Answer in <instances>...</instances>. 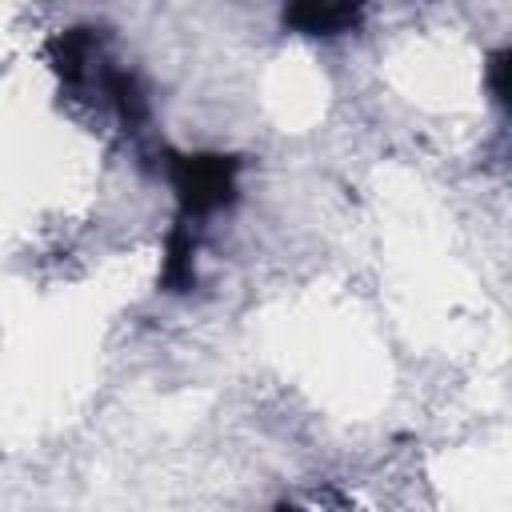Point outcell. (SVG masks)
I'll return each mask as SVG.
<instances>
[{"instance_id":"6da1fadb","label":"cell","mask_w":512,"mask_h":512,"mask_svg":"<svg viewBox=\"0 0 512 512\" xmlns=\"http://www.w3.org/2000/svg\"><path fill=\"white\" fill-rule=\"evenodd\" d=\"M164 172L180 200V220H208L236 200L240 164L224 152H168Z\"/></svg>"},{"instance_id":"7a4b0ae2","label":"cell","mask_w":512,"mask_h":512,"mask_svg":"<svg viewBox=\"0 0 512 512\" xmlns=\"http://www.w3.org/2000/svg\"><path fill=\"white\" fill-rule=\"evenodd\" d=\"M360 20L364 0H284V28L300 36H344Z\"/></svg>"},{"instance_id":"3957f363","label":"cell","mask_w":512,"mask_h":512,"mask_svg":"<svg viewBox=\"0 0 512 512\" xmlns=\"http://www.w3.org/2000/svg\"><path fill=\"white\" fill-rule=\"evenodd\" d=\"M160 284L164 292H192L196 288V232L192 220H176V228L164 240L160 256Z\"/></svg>"},{"instance_id":"277c9868","label":"cell","mask_w":512,"mask_h":512,"mask_svg":"<svg viewBox=\"0 0 512 512\" xmlns=\"http://www.w3.org/2000/svg\"><path fill=\"white\" fill-rule=\"evenodd\" d=\"M504 76H508V52L500 48V52H492V60H488V88H492V100H496V104L508 100V84H504Z\"/></svg>"}]
</instances>
